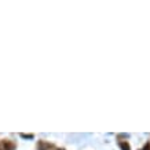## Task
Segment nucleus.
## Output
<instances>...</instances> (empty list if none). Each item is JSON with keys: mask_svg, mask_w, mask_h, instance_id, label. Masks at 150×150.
Segmentation results:
<instances>
[{"mask_svg": "<svg viewBox=\"0 0 150 150\" xmlns=\"http://www.w3.org/2000/svg\"><path fill=\"white\" fill-rule=\"evenodd\" d=\"M39 150H55L50 143H46V142H40L39 145Z\"/></svg>", "mask_w": 150, "mask_h": 150, "instance_id": "f257e3e1", "label": "nucleus"}, {"mask_svg": "<svg viewBox=\"0 0 150 150\" xmlns=\"http://www.w3.org/2000/svg\"><path fill=\"white\" fill-rule=\"evenodd\" d=\"M3 147H4V150H15V145H14L13 142H10V141L3 142Z\"/></svg>", "mask_w": 150, "mask_h": 150, "instance_id": "f03ea898", "label": "nucleus"}, {"mask_svg": "<svg viewBox=\"0 0 150 150\" xmlns=\"http://www.w3.org/2000/svg\"><path fill=\"white\" fill-rule=\"evenodd\" d=\"M120 149L121 150H131V147H129V143H128V142H120Z\"/></svg>", "mask_w": 150, "mask_h": 150, "instance_id": "7ed1b4c3", "label": "nucleus"}, {"mask_svg": "<svg viewBox=\"0 0 150 150\" xmlns=\"http://www.w3.org/2000/svg\"><path fill=\"white\" fill-rule=\"evenodd\" d=\"M143 150H150V142L145 143V146H143Z\"/></svg>", "mask_w": 150, "mask_h": 150, "instance_id": "20e7f679", "label": "nucleus"}, {"mask_svg": "<svg viewBox=\"0 0 150 150\" xmlns=\"http://www.w3.org/2000/svg\"><path fill=\"white\" fill-rule=\"evenodd\" d=\"M21 137H22V138H33V135H25V134H22Z\"/></svg>", "mask_w": 150, "mask_h": 150, "instance_id": "39448f33", "label": "nucleus"}]
</instances>
